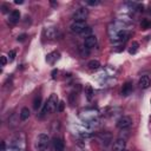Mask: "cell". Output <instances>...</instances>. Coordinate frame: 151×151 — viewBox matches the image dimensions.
<instances>
[{"mask_svg":"<svg viewBox=\"0 0 151 151\" xmlns=\"http://www.w3.org/2000/svg\"><path fill=\"white\" fill-rule=\"evenodd\" d=\"M58 104H59L58 96H57L55 93H52V94L50 96V98L46 100V103L44 104V107H42V110H41V117H42V116H46V114H51V113H53L54 111H57Z\"/></svg>","mask_w":151,"mask_h":151,"instance_id":"6da1fadb","label":"cell"},{"mask_svg":"<svg viewBox=\"0 0 151 151\" xmlns=\"http://www.w3.org/2000/svg\"><path fill=\"white\" fill-rule=\"evenodd\" d=\"M48 145H50V137H48V134L40 133V134L37 136L35 142H34V147L38 151H45V150H47Z\"/></svg>","mask_w":151,"mask_h":151,"instance_id":"7a4b0ae2","label":"cell"},{"mask_svg":"<svg viewBox=\"0 0 151 151\" xmlns=\"http://www.w3.org/2000/svg\"><path fill=\"white\" fill-rule=\"evenodd\" d=\"M88 17V9L86 7H80L76 9V12L72 15L73 21H85Z\"/></svg>","mask_w":151,"mask_h":151,"instance_id":"3957f363","label":"cell"},{"mask_svg":"<svg viewBox=\"0 0 151 151\" xmlns=\"http://www.w3.org/2000/svg\"><path fill=\"white\" fill-rule=\"evenodd\" d=\"M86 27H87L86 21H73V22L71 24V26H70L71 32H73V33H79V34H81L83 31H84Z\"/></svg>","mask_w":151,"mask_h":151,"instance_id":"277c9868","label":"cell"},{"mask_svg":"<svg viewBox=\"0 0 151 151\" xmlns=\"http://www.w3.org/2000/svg\"><path fill=\"white\" fill-rule=\"evenodd\" d=\"M132 125V119L127 116H123L118 119L117 122V127L120 129V130H125V129H129L130 126Z\"/></svg>","mask_w":151,"mask_h":151,"instance_id":"5b68a950","label":"cell"},{"mask_svg":"<svg viewBox=\"0 0 151 151\" xmlns=\"http://www.w3.org/2000/svg\"><path fill=\"white\" fill-rule=\"evenodd\" d=\"M44 34H45L46 39L53 40V39H55L57 35H58V28H55V27H46V28L44 29Z\"/></svg>","mask_w":151,"mask_h":151,"instance_id":"8992f818","label":"cell"},{"mask_svg":"<svg viewBox=\"0 0 151 151\" xmlns=\"http://www.w3.org/2000/svg\"><path fill=\"white\" fill-rule=\"evenodd\" d=\"M97 42H98V40H97V37L96 35H88V37H86L85 38V40H84V46L86 47V48H92V47H94V46H97Z\"/></svg>","mask_w":151,"mask_h":151,"instance_id":"52a82bcc","label":"cell"},{"mask_svg":"<svg viewBox=\"0 0 151 151\" xmlns=\"http://www.w3.org/2000/svg\"><path fill=\"white\" fill-rule=\"evenodd\" d=\"M125 146H126L125 138H118V139L113 143L112 151H124V150H125Z\"/></svg>","mask_w":151,"mask_h":151,"instance_id":"ba28073f","label":"cell"},{"mask_svg":"<svg viewBox=\"0 0 151 151\" xmlns=\"http://www.w3.org/2000/svg\"><path fill=\"white\" fill-rule=\"evenodd\" d=\"M133 91V86H132V83L131 81H126L123 84V87H122V96L124 97H127L132 93Z\"/></svg>","mask_w":151,"mask_h":151,"instance_id":"9c48e42d","label":"cell"},{"mask_svg":"<svg viewBox=\"0 0 151 151\" xmlns=\"http://www.w3.org/2000/svg\"><path fill=\"white\" fill-rule=\"evenodd\" d=\"M53 149H54V151H64L65 144H64L63 138L55 137V138L53 139Z\"/></svg>","mask_w":151,"mask_h":151,"instance_id":"30bf717a","label":"cell"},{"mask_svg":"<svg viewBox=\"0 0 151 151\" xmlns=\"http://www.w3.org/2000/svg\"><path fill=\"white\" fill-rule=\"evenodd\" d=\"M20 20V12L18 9H13L9 15H8V22L11 24H17Z\"/></svg>","mask_w":151,"mask_h":151,"instance_id":"8fae6325","label":"cell"},{"mask_svg":"<svg viewBox=\"0 0 151 151\" xmlns=\"http://www.w3.org/2000/svg\"><path fill=\"white\" fill-rule=\"evenodd\" d=\"M138 85H139L140 88L145 90V88L150 87V85H151V79H150L147 76H143V77H140V79H139V81H138Z\"/></svg>","mask_w":151,"mask_h":151,"instance_id":"7c38bea8","label":"cell"},{"mask_svg":"<svg viewBox=\"0 0 151 151\" xmlns=\"http://www.w3.org/2000/svg\"><path fill=\"white\" fill-rule=\"evenodd\" d=\"M99 139L101 140V143H103L105 146H107V145L111 143L112 137H111V133H109V132H103V133L99 134Z\"/></svg>","mask_w":151,"mask_h":151,"instance_id":"4fadbf2b","label":"cell"},{"mask_svg":"<svg viewBox=\"0 0 151 151\" xmlns=\"http://www.w3.org/2000/svg\"><path fill=\"white\" fill-rule=\"evenodd\" d=\"M87 67L91 71H97V70L100 68V63L98 60H96V59H92V60H90L87 63Z\"/></svg>","mask_w":151,"mask_h":151,"instance_id":"5bb4252c","label":"cell"},{"mask_svg":"<svg viewBox=\"0 0 151 151\" xmlns=\"http://www.w3.org/2000/svg\"><path fill=\"white\" fill-rule=\"evenodd\" d=\"M29 109L28 107H22L21 110H20V112H19V117H20V119L21 120H26V119H28L29 118Z\"/></svg>","mask_w":151,"mask_h":151,"instance_id":"9a60e30c","label":"cell"},{"mask_svg":"<svg viewBox=\"0 0 151 151\" xmlns=\"http://www.w3.org/2000/svg\"><path fill=\"white\" fill-rule=\"evenodd\" d=\"M93 94H94V91H93V88H92V86L91 85H87L86 87H85V96H86V98H87V100H92V98H93Z\"/></svg>","mask_w":151,"mask_h":151,"instance_id":"2e32d148","label":"cell"},{"mask_svg":"<svg viewBox=\"0 0 151 151\" xmlns=\"http://www.w3.org/2000/svg\"><path fill=\"white\" fill-rule=\"evenodd\" d=\"M59 55H60V54H59L58 52H52V53H50V54L47 55L46 60H47L48 63H51V64H52V63H54L55 60H58V59H59Z\"/></svg>","mask_w":151,"mask_h":151,"instance_id":"e0dca14e","label":"cell"},{"mask_svg":"<svg viewBox=\"0 0 151 151\" xmlns=\"http://www.w3.org/2000/svg\"><path fill=\"white\" fill-rule=\"evenodd\" d=\"M33 107L34 110H39L41 107V96H35L34 97V100H33Z\"/></svg>","mask_w":151,"mask_h":151,"instance_id":"ac0fdd59","label":"cell"},{"mask_svg":"<svg viewBox=\"0 0 151 151\" xmlns=\"http://www.w3.org/2000/svg\"><path fill=\"white\" fill-rule=\"evenodd\" d=\"M138 48H139V42L132 41V44H131V46H130V50H129V53H130V54H134V53H137Z\"/></svg>","mask_w":151,"mask_h":151,"instance_id":"d6986e66","label":"cell"},{"mask_svg":"<svg viewBox=\"0 0 151 151\" xmlns=\"http://www.w3.org/2000/svg\"><path fill=\"white\" fill-rule=\"evenodd\" d=\"M140 27H142L143 29H147V28H150V27H151V20H149V19H144V20L140 22Z\"/></svg>","mask_w":151,"mask_h":151,"instance_id":"ffe728a7","label":"cell"},{"mask_svg":"<svg viewBox=\"0 0 151 151\" xmlns=\"http://www.w3.org/2000/svg\"><path fill=\"white\" fill-rule=\"evenodd\" d=\"M15 55H17V52H15L14 50L8 51V54H7V57H8V61H9V63H12V61L15 59Z\"/></svg>","mask_w":151,"mask_h":151,"instance_id":"44dd1931","label":"cell"},{"mask_svg":"<svg viewBox=\"0 0 151 151\" xmlns=\"http://www.w3.org/2000/svg\"><path fill=\"white\" fill-rule=\"evenodd\" d=\"M91 32H92V28L87 26V27H86V28H85V29L83 31V33H81V35H85V38H86V37H88V35H91V34H90Z\"/></svg>","mask_w":151,"mask_h":151,"instance_id":"7402d4cb","label":"cell"},{"mask_svg":"<svg viewBox=\"0 0 151 151\" xmlns=\"http://www.w3.org/2000/svg\"><path fill=\"white\" fill-rule=\"evenodd\" d=\"M64 107H65V103L63 100H60L59 104H58V107H57V112H63L64 111Z\"/></svg>","mask_w":151,"mask_h":151,"instance_id":"603a6c76","label":"cell"},{"mask_svg":"<svg viewBox=\"0 0 151 151\" xmlns=\"http://www.w3.org/2000/svg\"><path fill=\"white\" fill-rule=\"evenodd\" d=\"M8 9H9V7H8L6 4L1 5V12H2V13H7V12H8Z\"/></svg>","mask_w":151,"mask_h":151,"instance_id":"cb8c5ba5","label":"cell"},{"mask_svg":"<svg viewBox=\"0 0 151 151\" xmlns=\"http://www.w3.org/2000/svg\"><path fill=\"white\" fill-rule=\"evenodd\" d=\"M26 37H27L26 34H20V35L17 38V40H18V41H20V42H22V41H25V40H26Z\"/></svg>","mask_w":151,"mask_h":151,"instance_id":"d4e9b609","label":"cell"},{"mask_svg":"<svg viewBox=\"0 0 151 151\" xmlns=\"http://www.w3.org/2000/svg\"><path fill=\"white\" fill-rule=\"evenodd\" d=\"M99 4H100L99 0H96V1H87V5H90V6H97V5H99Z\"/></svg>","mask_w":151,"mask_h":151,"instance_id":"484cf974","label":"cell"},{"mask_svg":"<svg viewBox=\"0 0 151 151\" xmlns=\"http://www.w3.org/2000/svg\"><path fill=\"white\" fill-rule=\"evenodd\" d=\"M7 64V58L5 55H1V66H5Z\"/></svg>","mask_w":151,"mask_h":151,"instance_id":"4316f807","label":"cell"},{"mask_svg":"<svg viewBox=\"0 0 151 151\" xmlns=\"http://www.w3.org/2000/svg\"><path fill=\"white\" fill-rule=\"evenodd\" d=\"M1 151H5V142L1 143Z\"/></svg>","mask_w":151,"mask_h":151,"instance_id":"83f0119b","label":"cell"},{"mask_svg":"<svg viewBox=\"0 0 151 151\" xmlns=\"http://www.w3.org/2000/svg\"><path fill=\"white\" fill-rule=\"evenodd\" d=\"M14 2H15V4H24V1H22V0H15Z\"/></svg>","mask_w":151,"mask_h":151,"instance_id":"f1b7e54d","label":"cell"},{"mask_svg":"<svg viewBox=\"0 0 151 151\" xmlns=\"http://www.w3.org/2000/svg\"><path fill=\"white\" fill-rule=\"evenodd\" d=\"M150 104H151V99H150Z\"/></svg>","mask_w":151,"mask_h":151,"instance_id":"f546056e","label":"cell"},{"mask_svg":"<svg viewBox=\"0 0 151 151\" xmlns=\"http://www.w3.org/2000/svg\"><path fill=\"white\" fill-rule=\"evenodd\" d=\"M124 151H127V150H126V149H125V150H124Z\"/></svg>","mask_w":151,"mask_h":151,"instance_id":"4dcf8cb0","label":"cell"}]
</instances>
